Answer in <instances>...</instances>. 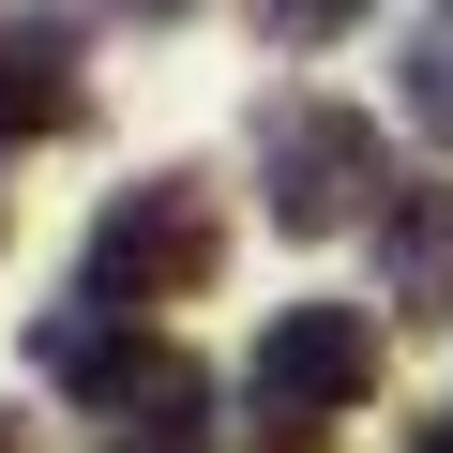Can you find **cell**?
Here are the masks:
<instances>
[{
	"label": "cell",
	"mask_w": 453,
	"mask_h": 453,
	"mask_svg": "<svg viewBox=\"0 0 453 453\" xmlns=\"http://www.w3.org/2000/svg\"><path fill=\"white\" fill-rule=\"evenodd\" d=\"M408 121H423V136H453V46H423V61H408Z\"/></svg>",
	"instance_id": "8"
},
{
	"label": "cell",
	"mask_w": 453,
	"mask_h": 453,
	"mask_svg": "<svg viewBox=\"0 0 453 453\" xmlns=\"http://www.w3.org/2000/svg\"><path fill=\"white\" fill-rule=\"evenodd\" d=\"M0 453H16V423H0Z\"/></svg>",
	"instance_id": "11"
},
{
	"label": "cell",
	"mask_w": 453,
	"mask_h": 453,
	"mask_svg": "<svg viewBox=\"0 0 453 453\" xmlns=\"http://www.w3.org/2000/svg\"><path fill=\"white\" fill-rule=\"evenodd\" d=\"M91 76H76V31L46 16H0V136H76Z\"/></svg>",
	"instance_id": "5"
},
{
	"label": "cell",
	"mask_w": 453,
	"mask_h": 453,
	"mask_svg": "<svg viewBox=\"0 0 453 453\" xmlns=\"http://www.w3.org/2000/svg\"><path fill=\"white\" fill-rule=\"evenodd\" d=\"M378 211V121L363 106H273V226L333 242Z\"/></svg>",
	"instance_id": "3"
},
{
	"label": "cell",
	"mask_w": 453,
	"mask_h": 453,
	"mask_svg": "<svg viewBox=\"0 0 453 453\" xmlns=\"http://www.w3.org/2000/svg\"><path fill=\"white\" fill-rule=\"evenodd\" d=\"M408 453H453V408H423V423H408Z\"/></svg>",
	"instance_id": "9"
},
{
	"label": "cell",
	"mask_w": 453,
	"mask_h": 453,
	"mask_svg": "<svg viewBox=\"0 0 453 453\" xmlns=\"http://www.w3.org/2000/svg\"><path fill=\"white\" fill-rule=\"evenodd\" d=\"M257 16H273V46H333V31L363 16V0H257Z\"/></svg>",
	"instance_id": "7"
},
{
	"label": "cell",
	"mask_w": 453,
	"mask_h": 453,
	"mask_svg": "<svg viewBox=\"0 0 453 453\" xmlns=\"http://www.w3.org/2000/svg\"><path fill=\"white\" fill-rule=\"evenodd\" d=\"M136 16H181V0H136Z\"/></svg>",
	"instance_id": "10"
},
{
	"label": "cell",
	"mask_w": 453,
	"mask_h": 453,
	"mask_svg": "<svg viewBox=\"0 0 453 453\" xmlns=\"http://www.w3.org/2000/svg\"><path fill=\"white\" fill-rule=\"evenodd\" d=\"M211 257H226L211 196H196V181H136V196H106V226H91V303H106V318L181 303V288H211Z\"/></svg>",
	"instance_id": "2"
},
{
	"label": "cell",
	"mask_w": 453,
	"mask_h": 453,
	"mask_svg": "<svg viewBox=\"0 0 453 453\" xmlns=\"http://www.w3.org/2000/svg\"><path fill=\"white\" fill-rule=\"evenodd\" d=\"M91 453H211V378L181 348H106L91 378Z\"/></svg>",
	"instance_id": "4"
},
{
	"label": "cell",
	"mask_w": 453,
	"mask_h": 453,
	"mask_svg": "<svg viewBox=\"0 0 453 453\" xmlns=\"http://www.w3.org/2000/svg\"><path fill=\"white\" fill-rule=\"evenodd\" d=\"M242 393H257V423H273V438H318V423H348V408L378 393V318H363V303H288V318L257 333Z\"/></svg>",
	"instance_id": "1"
},
{
	"label": "cell",
	"mask_w": 453,
	"mask_h": 453,
	"mask_svg": "<svg viewBox=\"0 0 453 453\" xmlns=\"http://www.w3.org/2000/svg\"><path fill=\"white\" fill-rule=\"evenodd\" d=\"M378 242H393V303H408V318H438V303H453V196H408Z\"/></svg>",
	"instance_id": "6"
}]
</instances>
